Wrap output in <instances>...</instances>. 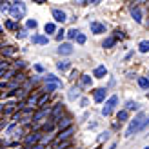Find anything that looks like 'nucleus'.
Returning <instances> with one entry per match:
<instances>
[{
	"instance_id": "17",
	"label": "nucleus",
	"mask_w": 149,
	"mask_h": 149,
	"mask_svg": "<svg viewBox=\"0 0 149 149\" xmlns=\"http://www.w3.org/2000/svg\"><path fill=\"white\" fill-rule=\"evenodd\" d=\"M125 109H127V111H138V109H140V106H138V102L129 100L127 104H125Z\"/></svg>"
},
{
	"instance_id": "28",
	"label": "nucleus",
	"mask_w": 149,
	"mask_h": 149,
	"mask_svg": "<svg viewBox=\"0 0 149 149\" xmlns=\"http://www.w3.org/2000/svg\"><path fill=\"white\" fill-rule=\"evenodd\" d=\"M6 27H7V29H18V26L15 24L13 20H7V22H6Z\"/></svg>"
},
{
	"instance_id": "25",
	"label": "nucleus",
	"mask_w": 149,
	"mask_h": 149,
	"mask_svg": "<svg viewBox=\"0 0 149 149\" xmlns=\"http://www.w3.org/2000/svg\"><path fill=\"white\" fill-rule=\"evenodd\" d=\"M74 40H77L78 44H86V35L78 31V33H77V36H74Z\"/></svg>"
},
{
	"instance_id": "45",
	"label": "nucleus",
	"mask_w": 149,
	"mask_h": 149,
	"mask_svg": "<svg viewBox=\"0 0 149 149\" xmlns=\"http://www.w3.org/2000/svg\"><path fill=\"white\" fill-rule=\"evenodd\" d=\"M0 29H2V27H0Z\"/></svg>"
},
{
	"instance_id": "30",
	"label": "nucleus",
	"mask_w": 149,
	"mask_h": 149,
	"mask_svg": "<svg viewBox=\"0 0 149 149\" xmlns=\"http://www.w3.org/2000/svg\"><path fill=\"white\" fill-rule=\"evenodd\" d=\"M47 98H49V95H44V96H42V98H40L38 102H36V106H44V104H46V102H47Z\"/></svg>"
},
{
	"instance_id": "5",
	"label": "nucleus",
	"mask_w": 149,
	"mask_h": 149,
	"mask_svg": "<svg viewBox=\"0 0 149 149\" xmlns=\"http://www.w3.org/2000/svg\"><path fill=\"white\" fill-rule=\"evenodd\" d=\"M73 46L71 44H60V47H58V53L60 55H65V56H69V55H73Z\"/></svg>"
},
{
	"instance_id": "36",
	"label": "nucleus",
	"mask_w": 149,
	"mask_h": 149,
	"mask_svg": "<svg viewBox=\"0 0 149 149\" xmlns=\"http://www.w3.org/2000/svg\"><path fill=\"white\" fill-rule=\"evenodd\" d=\"M64 33H65V31H58V35H56V40H62V38H64Z\"/></svg>"
},
{
	"instance_id": "7",
	"label": "nucleus",
	"mask_w": 149,
	"mask_h": 149,
	"mask_svg": "<svg viewBox=\"0 0 149 149\" xmlns=\"http://www.w3.org/2000/svg\"><path fill=\"white\" fill-rule=\"evenodd\" d=\"M53 18H55L56 22H62V24L68 20V17H65V13H64L62 9H53Z\"/></svg>"
},
{
	"instance_id": "27",
	"label": "nucleus",
	"mask_w": 149,
	"mask_h": 149,
	"mask_svg": "<svg viewBox=\"0 0 149 149\" xmlns=\"http://www.w3.org/2000/svg\"><path fill=\"white\" fill-rule=\"evenodd\" d=\"M0 11H2V13H9V2H6V0L0 2Z\"/></svg>"
},
{
	"instance_id": "24",
	"label": "nucleus",
	"mask_w": 149,
	"mask_h": 149,
	"mask_svg": "<svg viewBox=\"0 0 149 149\" xmlns=\"http://www.w3.org/2000/svg\"><path fill=\"white\" fill-rule=\"evenodd\" d=\"M80 84H82V86H91V77H87V74H82Z\"/></svg>"
},
{
	"instance_id": "35",
	"label": "nucleus",
	"mask_w": 149,
	"mask_h": 149,
	"mask_svg": "<svg viewBox=\"0 0 149 149\" xmlns=\"http://www.w3.org/2000/svg\"><path fill=\"white\" fill-rule=\"evenodd\" d=\"M115 38H124V33L120 31V29H118V31H116V35H115Z\"/></svg>"
},
{
	"instance_id": "43",
	"label": "nucleus",
	"mask_w": 149,
	"mask_h": 149,
	"mask_svg": "<svg viewBox=\"0 0 149 149\" xmlns=\"http://www.w3.org/2000/svg\"><path fill=\"white\" fill-rule=\"evenodd\" d=\"M96 149H100V147H96Z\"/></svg>"
},
{
	"instance_id": "20",
	"label": "nucleus",
	"mask_w": 149,
	"mask_h": 149,
	"mask_svg": "<svg viewBox=\"0 0 149 149\" xmlns=\"http://www.w3.org/2000/svg\"><path fill=\"white\" fill-rule=\"evenodd\" d=\"M138 86L142 87V89H149V78L140 77V78H138Z\"/></svg>"
},
{
	"instance_id": "2",
	"label": "nucleus",
	"mask_w": 149,
	"mask_h": 149,
	"mask_svg": "<svg viewBox=\"0 0 149 149\" xmlns=\"http://www.w3.org/2000/svg\"><path fill=\"white\" fill-rule=\"evenodd\" d=\"M9 13H11V17L18 22V20H22V18L26 17L27 7H26V4H24V2H15L13 6H9Z\"/></svg>"
},
{
	"instance_id": "16",
	"label": "nucleus",
	"mask_w": 149,
	"mask_h": 149,
	"mask_svg": "<svg viewBox=\"0 0 149 149\" xmlns=\"http://www.w3.org/2000/svg\"><path fill=\"white\" fill-rule=\"evenodd\" d=\"M69 125H71V118H68V116L60 118V122H58V127L60 129H65V127H69Z\"/></svg>"
},
{
	"instance_id": "14",
	"label": "nucleus",
	"mask_w": 149,
	"mask_h": 149,
	"mask_svg": "<svg viewBox=\"0 0 149 149\" xmlns=\"http://www.w3.org/2000/svg\"><path fill=\"white\" fill-rule=\"evenodd\" d=\"M44 116H49V109H40L36 115H33V122H38L40 118H44Z\"/></svg>"
},
{
	"instance_id": "41",
	"label": "nucleus",
	"mask_w": 149,
	"mask_h": 149,
	"mask_svg": "<svg viewBox=\"0 0 149 149\" xmlns=\"http://www.w3.org/2000/svg\"><path fill=\"white\" fill-rule=\"evenodd\" d=\"M111 149H116V146H115V144H113V146H111Z\"/></svg>"
},
{
	"instance_id": "39",
	"label": "nucleus",
	"mask_w": 149,
	"mask_h": 149,
	"mask_svg": "<svg viewBox=\"0 0 149 149\" xmlns=\"http://www.w3.org/2000/svg\"><path fill=\"white\" fill-rule=\"evenodd\" d=\"M33 2H36V4H44L46 0H33Z\"/></svg>"
},
{
	"instance_id": "15",
	"label": "nucleus",
	"mask_w": 149,
	"mask_h": 149,
	"mask_svg": "<svg viewBox=\"0 0 149 149\" xmlns=\"http://www.w3.org/2000/svg\"><path fill=\"white\" fill-rule=\"evenodd\" d=\"M138 49L140 53H149V40H142L138 44Z\"/></svg>"
},
{
	"instance_id": "11",
	"label": "nucleus",
	"mask_w": 149,
	"mask_h": 149,
	"mask_svg": "<svg viewBox=\"0 0 149 149\" xmlns=\"http://www.w3.org/2000/svg\"><path fill=\"white\" fill-rule=\"evenodd\" d=\"M71 135H73V127L69 125V127H65L64 131H60V135H58V140H68Z\"/></svg>"
},
{
	"instance_id": "8",
	"label": "nucleus",
	"mask_w": 149,
	"mask_h": 149,
	"mask_svg": "<svg viewBox=\"0 0 149 149\" xmlns=\"http://www.w3.org/2000/svg\"><path fill=\"white\" fill-rule=\"evenodd\" d=\"M93 96H95V102H102L104 98H106V89H102V87L95 89V91H93Z\"/></svg>"
},
{
	"instance_id": "22",
	"label": "nucleus",
	"mask_w": 149,
	"mask_h": 149,
	"mask_svg": "<svg viewBox=\"0 0 149 149\" xmlns=\"http://www.w3.org/2000/svg\"><path fill=\"white\" fill-rule=\"evenodd\" d=\"M44 31H46V33H55V31H56V27H55L53 22H49V24L44 26Z\"/></svg>"
},
{
	"instance_id": "19",
	"label": "nucleus",
	"mask_w": 149,
	"mask_h": 149,
	"mask_svg": "<svg viewBox=\"0 0 149 149\" xmlns=\"http://www.w3.org/2000/svg\"><path fill=\"white\" fill-rule=\"evenodd\" d=\"M115 42H116V38H115V36H109V38H106V40H104V44H102V46L109 49V47H113V46H115Z\"/></svg>"
},
{
	"instance_id": "21",
	"label": "nucleus",
	"mask_w": 149,
	"mask_h": 149,
	"mask_svg": "<svg viewBox=\"0 0 149 149\" xmlns=\"http://www.w3.org/2000/svg\"><path fill=\"white\" fill-rule=\"evenodd\" d=\"M116 118H118L120 122H125V120H127V109H122L120 113L116 115Z\"/></svg>"
},
{
	"instance_id": "26",
	"label": "nucleus",
	"mask_w": 149,
	"mask_h": 149,
	"mask_svg": "<svg viewBox=\"0 0 149 149\" xmlns=\"http://www.w3.org/2000/svg\"><path fill=\"white\" fill-rule=\"evenodd\" d=\"M44 78H46V82H62L58 77H55V74H51V73H49V74H46Z\"/></svg>"
},
{
	"instance_id": "1",
	"label": "nucleus",
	"mask_w": 149,
	"mask_h": 149,
	"mask_svg": "<svg viewBox=\"0 0 149 149\" xmlns=\"http://www.w3.org/2000/svg\"><path fill=\"white\" fill-rule=\"evenodd\" d=\"M144 118H146V113H142V111H140V113L133 118L131 120V124H129V127L125 129V136H133V135H136V133L140 131V125H142V122H144Z\"/></svg>"
},
{
	"instance_id": "4",
	"label": "nucleus",
	"mask_w": 149,
	"mask_h": 149,
	"mask_svg": "<svg viewBox=\"0 0 149 149\" xmlns=\"http://www.w3.org/2000/svg\"><path fill=\"white\" fill-rule=\"evenodd\" d=\"M89 29H91V33H95V35L106 33V26L100 24V22H91V24H89Z\"/></svg>"
},
{
	"instance_id": "29",
	"label": "nucleus",
	"mask_w": 149,
	"mask_h": 149,
	"mask_svg": "<svg viewBox=\"0 0 149 149\" xmlns=\"http://www.w3.org/2000/svg\"><path fill=\"white\" fill-rule=\"evenodd\" d=\"M36 26H38V22H36V20H27V27L29 29H36Z\"/></svg>"
},
{
	"instance_id": "6",
	"label": "nucleus",
	"mask_w": 149,
	"mask_h": 149,
	"mask_svg": "<svg viewBox=\"0 0 149 149\" xmlns=\"http://www.w3.org/2000/svg\"><path fill=\"white\" fill-rule=\"evenodd\" d=\"M31 42L33 44H38V46H46V44L49 42L47 36H44V35H33L31 36Z\"/></svg>"
},
{
	"instance_id": "13",
	"label": "nucleus",
	"mask_w": 149,
	"mask_h": 149,
	"mask_svg": "<svg viewBox=\"0 0 149 149\" xmlns=\"http://www.w3.org/2000/svg\"><path fill=\"white\" fill-rule=\"evenodd\" d=\"M38 140H40V135H38V133H31V135L26 138V144H27V146H31V144H36Z\"/></svg>"
},
{
	"instance_id": "42",
	"label": "nucleus",
	"mask_w": 149,
	"mask_h": 149,
	"mask_svg": "<svg viewBox=\"0 0 149 149\" xmlns=\"http://www.w3.org/2000/svg\"><path fill=\"white\" fill-rule=\"evenodd\" d=\"M138 2H142V0H138Z\"/></svg>"
},
{
	"instance_id": "9",
	"label": "nucleus",
	"mask_w": 149,
	"mask_h": 149,
	"mask_svg": "<svg viewBox=\"0 0 149 149\" xmlns=\"http://www.w3.org/2000/svg\"><path fill=\"white\" fill-rule=\"evenodd\" d=\"M131 17L135 18L136 24H142V11H140V7H133V9H131Z\"/></svg>"
},
{
	"instance_id": "12",
	"label": "nucleus",
	"mask_w": 149,
	"mask_h": 149,
	"mask_svg": "<svg viewBox=\"0 0 149 149\" xmlns=\"http://www.w3.org/2000/svg\"><path fill=\"white\" fill-rule=\"evenodd\" d=\"M95 77L96 78H104V77H106V74H107V69H106V65H98V68H96L95 69Z\"/></svg>"
},
{
	"instance_id": "18",
	"label": "nucleus",
	"mask_w": 149,
	"mask_h": 149,
	"mask_svg": "<svg viewBox=\"0 0 149 149\" xmlns=\"http://www.w3.org/2000/svg\"><path fill=\"white\" fill-rule=\"evenodd\" d=\"M56 68L60 69V71H68V69L71 68V62H68V60H62V62H58V64H56Z\"/></svg>"
},
{
	"instance_id": "34",
	"label": "nucleus",
	"mask_w": 149,
	"mask_h": 149,
	"mask_svg": "<svg viewBox=\"0 0 149 149\" xmlns=\"http://www.w3.org/2000/svg\"><path fill=\"white\" fill-rule=\"evenodd\" d=\"M109 138V133L106 131V133H102V135H100V142H102V140H107Z\"/></svg>"
},
{
	"instance_id": "37",
	"label": "nucleus",
	"mask_w": 149,
	"mask_h": 149,
	"mask_svg": "<svg viewBox=\"0 0 149 149\" xmlns=\"http://www.w3.org/2000/svg\"><path fill=\"white\" fill-rule=\"evenodd\" d=\"M35 69H36V71H38V73H42V71H44V68H42V65H40V64H36V65H35Z\"/></svg>"
},
{
	"instance_id": "23",
	"label": "nucleus",
	"mask_w": 149,
	"mask_h": 149,
	"mask_svg": "<svg viewBox=\"0 0 149 149\" xmlns=\"http://www.w3.org/2000/svg\"><path fill=\"white\" fill-rule=\"evenodd\" d=\"M78 96H80V91H78L77 87H73L71 91H69V100H74V98H78Z\"/></svg>"
},
{
	"instance_id": "38",
	"label": "nucleus",
	"mask_w": 149,
	"mask_h": 149,
	"mask_svg": "<svg viewBox=\"0 0 149 149\" xmlns=\"http://www.w3.org/2000/svg\"><path fill=\"white\" fill-rule=\"evenodd\" d=\"M27 147H29V146H27ZM29 149H44V147H42V146H33V147H29Z\"/></svg>"
},
{
	"instance_id": "32",
	"label": "nucleus",
	"mask_w": 149,
	"mask_h": 149,
	"mask_svg": "<svg viewBox=\"0 0 149 149\" xmlns=\"http://www.w3.org/2000/svg\"><path fill=\"white\" fill-rule=\"evenodd\" d=\"M26 36H27V31H26V29H22L20 33H17V38H20V40H22V38H26Z\"/></svg>"
},
{
	"instance_id": "3",
	"label": "nucleus",
	"mask_w": 149,
	"mask_h": 149,
	"mask_svg": "<svg viewBox=\"0 0 149 149\" xmlns=\"http://www.w3.org/2000/svg\"><path fill=\"white\" fill-rule=\"evenodd\" d=\"M116 104H118V96H116V95H113V96H111V98L106 102V106L102 107V115H104V116H109L111 113H113V109H115Z\"/></svg>"
},
{
	"instance_id": "10",
	"label": "nucleus",
	"mask_w": 149,
	"mask_h": 149,
	"mask_svg": "<svg viewBox=\"0 0 149 149\" xmlns=\"http://www.w3.org/2000/svg\"><path fill=\"white\" fill-rule=\"evenodd\" d=\"M62 86H64L62 82H47V84H46V91H47V93L56 91V89H60Z\"/></svg>"
},
{
	"instance_id": "40",
	"label": "nucleus",
	"mask_w": 149,
	"mask_h": 149,
	"mask_svg": "<svg viewBox=\"0 0 149 149\" xmlns=\"http://www.w3.org/2000/svg\"><path fill=\"white\" fill-rule=\"evenodd\" d=\"M77 4H86V0H74Z\"/></svg>"
},
{
	"instance_id": "31",
	"label": "nucleus",
	"mask_w": 149,
	"mask_h": 149,
	"mask_svg": "<svg viewBox=\"0 0 149 149\" xmlns=\"http://www.w3.org/2000/svg\"><path fill=\"white\" fill-rule=\"evenodd\" d=\"M77 33H78V29H71V31H68V36L71 40H74V36H77Z\"/></svg>"
},
{
	"instance_id": "44",
	"label": "nucleus",
	"mask_w": 149,
	"mask_h": 149,
	"mask_svg": "<svg viewBox=\"0 0 149 149\" xmlns=\"http://www.w3.org/2000/svg\"><path fill=\"white\" fill-rule=\"evenodd\" d=\"M146 149H149V147H146Z\"/></svg>"
},
{
	"instance_id": "33",
	"label": "nucleus",
	"mask_w": 149,
	"mask_h": 149,
	"mask_svg": "<svg viewBox=\"0 0 149 149\" xmlns=\"http://www.w3.org/2000/svg\"><path fill=\"white\" fill-rule=\"evenodd\" d=\"M102 2V0H86V4H89V6H98Z\"/></svg>"
}]
</instances>
